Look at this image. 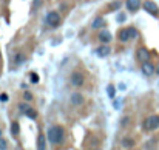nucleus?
Returning <instances> with one entry per match:
<instances>
[{
  "label": "nucleus",
  "mask_w": 159,
  "mask_h": 150,
  "mask_svg": "<svg viewBox=\"0 0 159 150\" xmlns=\"http://www.w3.org/2000/svg\"><path fill=\"white\" fill-rule=\"evenodd\" d=\"M48 138L45 135H39V138H37V150H47V147H45V141Z\"/></svg>",
  "instance_id": "nucleus-13"
},
{
  "label": "nucleus",
  "mask_w": 159,
  "mask_h": 150,
  "mask_svg": "<svg viewBox=\"0 0 159 150\" xmlns=\"http://www.w3.org/2000/svg\"><path fill=\"white\" fill-rule=\"evenodd\" d=\"M144 10H145L147 13H150L152 16H158V14H159L158 5H156L155 2H152V0H147V2L144 3Z\"/></svg>",
  "instance_id": "nucleus-6"
},
{
  "label": "nucleus",
  "mask_w": 159,
  "mask_h": 150,
  "mask_svg": "<svg viewBox=\"0 0 159 150\" xmlns=\"http://www.w3.org/2000/svg\"><path fill=\"white\" fill-rule=\"evenodd\" d=\"M119 6H121V2H113L111 3V10H119Z\"/></svg>",
  "instance_id": "nucleus-26"
},
{
  "label": "nucleus",
  "mask_w": 159,
  "mask_h": 150,
  "mask_svg": "<svg viewBox=\"0 0 159 150\" xmlns=\"http://www.w3.org/2000/svg\"><path fill=\"white\" fill-rule=\"evenodd\" d=\"M130 39H131V36H130V31L128 30H121L119 31V40L121 42H127Z\"/></svg>",
  "instance_id": "nucleus-14"
},
{
  "label": "nucleus",
  "mask_w": 159,
  "mask_h": 150,
  "mask_svg": "<svg viewBox=\"0 0 159 150\" xmlns=\"http://www.w3.org/2000/svg\"><path fill=\"white\" fill-rule=\"evenodd\" d=\"M70 82L74 87H82L85 84V76L82 71H73L71 76H70Z\"/></svg>",
  "instance_id": "nucleus-3"
},
{
  "label": "nucleus",
  "mask_w": 159,
  "mask_h": 150,
  "mask_svg": "<svg viewBox=\"0 0 159 150\" xmlns=\"http://www.w3.org/2000/svg\"><path fill=\"white\" fill-rule=\"evenodd\" d=\"M107 93H108V96L111 99L116 98V88H114V85H108L107 87Z\"/></svg>",
  "instance_id": "nucleus-18"
},
{
  "label": "nucleus",
  "mask_w": 159,
  "mask_h": 150,
  "mask_svg": "<svg viewBox=\"0 0 159 150\" xmlns=\"http://www.w3.org/2000/svg\"><path fill=\"white\" fill-rule=\"evenodd\" d=\"M47 25L48 26H51V28H57V26L60 25V16H59V13H56V11H50L48 14H47Z\"/></svg>",
  "instance_id": "nucleus-2"
},
{
  "label": "nucleus",
  "mask_w": 159,
  "mask_h": 150,
  "mask_svg": "<svg viewBox=\"0 0 159 150\" xmlns=\"http://www.w3.org/2000/svg\"><path fill=\"white\" fill-rule=\"evenodd\" d=\"M28 108H30V105H28V104H20V105H19V111L23 113V114L26 113V110H28Z\"/></svg>",
  "instance_id": "nucleus-20"
},
{
  "label": "nucleus",
  "mask_w": 159,
  "mask_h": 150,
  "mask_svg": "<svg viewBox=\"0 0 159 150\" xmlns=\"http://www.w3.org/2000/svg\"><path fill=\"white\" fill-rule=\"evenodd\" d=\"M142 73L145 76H152V74L156 73V67L153 64H150V62H144L142 64Z\"/></svg>",
  "instance_id": "nucleus-8"
},
{
  "label": "nucleus",
  "mask_w": 159,
  "mask_h": 150,
  "mask_svg": "<svg viewBox=\"0 0 159 150\" xmlns=\"http://www.w3.org/2000/svg\"><path fill=\"white\" fill-rule=\"evenodd\" d=\"M96 150H99V149H96Z\"/></svg>",
  "instance_id": "nucleus-32"
},
{
  "label": "nucleus",
  "mask_w": 159,
  "mask_h": 150,
  "mask_svg": "<svg viewBox=\"0 0 159 150\" xmlns=\"http://www.w3.org/2000/svg\"><path fill=\"white\" fill-rule=\"evenodd\" d=\"M31 82H33V84H37V82H39V76H37L36 73H31Z\"/></svg>",
  "instance_id": "nucleus-23"
},
{
  "label": "nucleus",
  "mask_w": 159,
  "mask_h": 150,
  "mask_svg": "<svg viewBox=\"0 0 159 150\" xmlns=\"http://www.w3.org/2000/svg\"><path fill=\"white\" fill-rule=\"evenodd\" d=\"M156 73L159 74V65H158V68H156Z\"/></svg>",
  "instance_id": "nucleus-30"
},
{
  "label": "nucleus",
  "mask_w": 159,
  "mask_h": 150,
  "mask_svg": "<svg viewBox=\"0 0 159 150\" xmlns=\"http://www.w3.org/2000/svg\"><path fill=\"white\" fill-rule=\"evenodd\" d=\"M23 99H25V101H28V102L33 101V94H31L30 91H25V93H23Z\"/></svg>",
  "instance_id": "nucleus-22"
},
{
  "label": "nucleus",
  "mask_w": 159,
  "mask_h": 150,
  "mask_svg": "<svg viewBox=\"0 0 159 150\" xmlns=\"http://www.w3.org/2000/svg\"><path fill=\"white\" fill-rule=\"evenodd\" d=\"M159 127V116H156V114H153V116H148L144 122V128L152 131V130H156Z\"/></svg>",
  "instance_id": "nucleus-4"
},
{
  "label": "nucleus",
  "mask_w": 159,
  "mask_h": 150,
  "mask_svg": "<svg viewBox=\"0 0 159 150\" xmlns=\"http://www.w3.org/2000/svg\"><path fill=\"white\" fill-rule=\"evenodd\" d=\"M127 8H128V11H131V13H135V11H138L139 8H141V0H127Z\"/></svg>",
  "instance_id": "nucleus-10"
},
{
  "label": "nucleus",
  "mask_w": 159,
  "mask_h": 150,
  "mask_svg": "<svg viewBox=\"0 0 159 150\" xmlns=\"http://www.w3.org/2000/svg\"><path fill=\"white\" fill-rule=\"evenodd\" d=\"M23 60H25V54H22V53H20V54H17V56L14 57V64H16V65H19V64L23 62Z\"/></svg>",
  "instance_id": "nucleus-19"
},
{
  "label": "nucleus",
  "mask_w": 159,
  "mask_h": 150,
  "mask_svg": "<svg viewBox=\"0 0 159 150\" xmlns=\"http://www.w3.org/2000/svg\"><path fill=\"white\" fill-rule=\"evenodd\" d=\"M19 131H20V125H19V122H13V124H11V133L14 135V136H17V135H19Z\"/></svg>",
  "instance_id": "nucleus-16"
},
{
  "label": "nucleus",
  "mask_w": 159,
  "mask_h": 150,
  "mask_svg": "<svg viewBox=\"0 0 159 150\" xmlns=\"http://www.w3.org/2000/svg\"><path fill=\"white\" fill-rule=\"evenodd\" d=\"M110 53H111V48L108 45H101L98 50H96V54H98L99 57H107Z\"/></svg>",
  "instance_id": "nucleus-9"
},
{
  "label": "nucleus",
  "mask_w": 159,
  "mask_h": 150,
  "mask_svg": "<svg viewBox=\"0 0 159 150\" xmlns=\"http://www.w3.org/2000/svg\"><path fill=\"white\" fill-rule=\"evenodd\" d=\"M138 59H139V62H148V59H150V51L145 48V47H141L138 50Z\"/></svg>",
  "instance_id": "nucleus-7"
},
{
  "label": "nucleus",
  "mask_w": 159,
  "mask_h": 150,
  "mask_svg": "<svg viewBox=\"0 0 159 150\" xmlns=\"http://www.w3.org/2000/svg\"><path fill=\"white\" fill-rule=\"evenodd\" d=\"M111 39H113V36H111V33H110V31L104 30V31L99 33V40H101L102 43H110Z\"/></svg>",
  "instance_id": "nucleus-11"
},
{
  "label": "nucleus",
  "mask_w": 159,
  "mask_h": 150,
  "mask_svg": "<svg viewBox=\"0 0 159 150\" xmlns=\"http://www.w3.org/2000/svg\"><path fill=\"white\" fill-rule=\"evenodd\" d=\"M121 124H122V127H127V125L130 124V118H122V122H121Z\"/></svg>",
  "instance_id": "nucleus-25"
},
{
  "label": "nucleus",
  "mask_w": 159,
  "mask_h": 150,
  "mask_svg": "<svg viewBox=\"0 0 159 150\" xmlns=\"http://www.w3.org/2000/svg\"><path fill=\"white\" fill-rule=\"evenodd\" d=\"M104 25H105L104 17H96V19L93 20V23H91V28L93 30H99V28H102Z\"/></svg>",
  "instance_id": "nucleus-12"
},
{
  "label": "nucleus",
  "mask_w": 159,
  "mask_h": 150,
  "mask_svg": "<svg viewBox=\"0 0 159 150\" xmlns=\"http://www.w3.org/2000/svg\"><path fill=\"white\" fill-rule=\"evenodd\" d=\"M5 149H6V141L0 139V150H5Z\"/></svg>",
  "instance_id": "nucleus-27"
},
{
  "label": "nucleus",
  "mask_w": 159,
  "mask_h": 150,
  "mask_svg": "<svg viewBox=\"0 0 159 150\" xmlns=\"http://www.w3.org/2000/svg\"><path fill=\"white\" fill-rule=\"evenodd\" d=\"M125 20V14H119L118 16V22H124Z\"/></svg>",
  "instance_id": "nucleus-29"
},
{
  "label": "nucleus",
  "mask_w": 159,
  "mask_h": 150,
  "mask_svg": "<svg viewBox=\"0 0 159 150\" xmlns=\"http://www.w3.org/2000/svg\"><path fill=\"white\" fill-rule=\"evenodd\" d=\"M121 144H122V147H124V149H131V147L135 146V141L131 139V138H122Z\"/></svg>",
  "instance_id": "nucleus-15"
},
{
  "label": "nucleus",
  "mask_w": 159,
  "mask_h": 150,
  "mask_svg": "<svg viewBox=\"0 0 159 150\" xmlns=\"http://www.w3.org/2000/svg\"><path fill=\"white\" fill-rule=\"evenodd\" d=\"M0 136H2V130H0Z\"/></svg>",
  "instance_id": "nucleus-31"
},
{
  "label": "nucleus",
  "mask_w": 159,
  "mask_h": 150,
  "mask_svg": "<svg viewBox=\"0 0 159 150\" xmlns=\"http://www.w3.org/2000/svg\"><path fill=\"white\" fill-rule=\"evenodd\" d=\"M70 102H71L73 107H81V105H84V102H85V98H84L82 93H77V91H76V93L71 94Z\"/></svg>",
  "instance_id": "nucleus-5"
},
{
  "label": "nucleus",
  "mask_w": 159,
  "mask_h": 150,
  "mask_svg": "<svg viewBox=\"0 0 159 150\" xmlns=\"http://www.w3.org/2000/svg\"><path fill=\"white\" fill-rule=\"evenodd\" d=\"M40 3H42V0H34V3H33V13H34V11L37 10Z\"/></svg>",
  "instance_id": "nucleus-24"
},
{
  "label": "nucleus",
  "mask_w": 159,
  "mask_h": 150,
  "mask_svg": "<svg viewBox=\"0 0 159 150\" xmlns=\"http://www.w3.org/2000/svg\"><path fill=\"white\" fill-rule=\"evenodd\" d=\"M0 101H2V102H6V101H8V94H5V93L0 94Z\"/></svg>",
  "instance_id": "nucleus-28"
},
{
  "label": "nucleus",
  "mask_w": 159,
  "mask_h": 150,
  "mask_svg": "<svg viewBox=\"0 0 159 150\" xmlns=\"http://www.w3.org/2000/svg\"><path fill=\"white\" fill-rule=\"evenodd\" d=\"M47 138L51 144H62L65 139V130L62 125H51L47 131Z\"/></svg>",
  "instance_id": "nucleus-1"
},
{
  "label": "nucleus",
  "mask_w": 159,
  "mask_h": 150,
  "mask_svg": "<svg viewBox=\"0 0 159 150\" xmlns=\"http://www.w3.org/2000/svg\"><path fill=\"white\" fill-rule=\"evenodd\" d=\"M128 31H130V36L133 37V39H135V37H138V30H136V28H133V26H130Z\"/></svg>",
  "instance_id": "nucleus-21"
},
{
  "label": "nucleus",
  "mask_w": 159,
  "mask_h": 150,
  "mask_svg": "<svg viewBox=\"0 0 159 150\" xmlns=\"http://www.w3.org/2000/svg\"><path fill=\"white\" fill-rule=\"evenodd\" d=\"M25 114H26V116H28L30 119H36V118H37V111L34 110V108H31V107H30L28 110H26V113H25Z\"/></svg>",
  "instance_id": "nucleus-17"
}]
</instances>
